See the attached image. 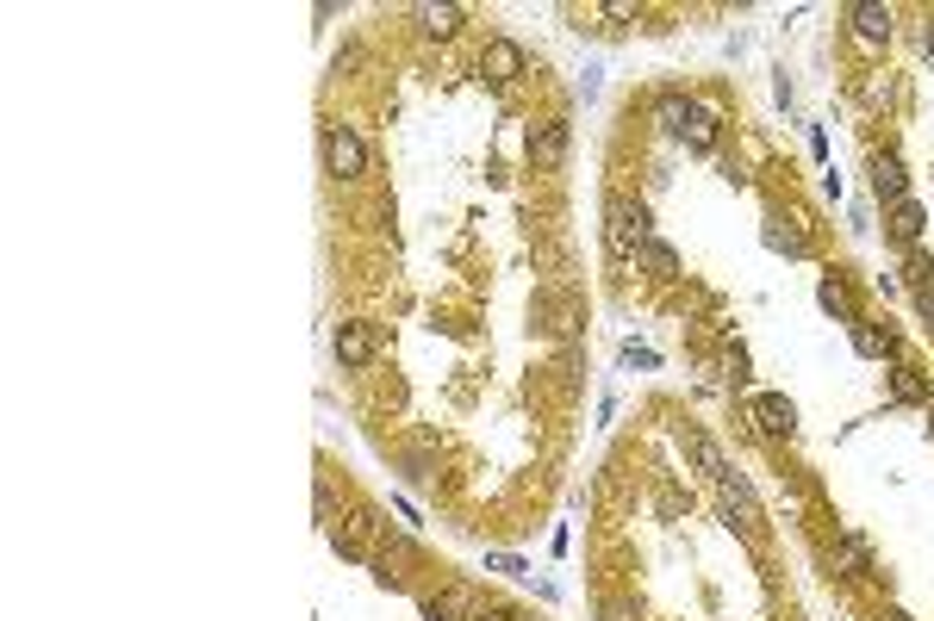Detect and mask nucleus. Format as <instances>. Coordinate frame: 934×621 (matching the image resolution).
<instances>
[{
    "label": "nucleus",
    "mask_w": 934,
    "mask_h": 621,
    "mask_svg": "<svg viewBox=\"0 0 934 621\" xmlns=\"http://www.w3.org/2000/svg\"><path fill=\"white\" fill-rule=\"evenodd\" d=\"M649 236H654V217H649V205H642V200H611V205H604V248H611V262L630 267Z\"/></svg>",
    "instance_id": "f257e3e1"
},
{
    "label": "nucleus",
    "mask_w": 934,
    "mask_h": 621,
    "mask_svg": "<svg viewBox=\"0 0 934 621\" xmlns=\"http://www.w3.org/2000/svg\"><path fill=\"white\" fill-rule=\"evenodd\" d=\"M716 510H723L729 528H742L747 541L766 535V510H761V497H754V485H747L742 472H723V479H716Z\"/></svg>",
    "instance_id": "f03ea898"
},
{
    "label": "nucleus",
    "mask_w": 934,
    "mask_h": 621,
    "mask_svg": "<svg viewBox=\"0 0 934 621\" xmlns=\"http://www.w3.org/2000/svg\"><path fill=\"white\" fill-rule=\"evenodd\" d=\"M318 150H324V174L331 181H362L368 174V150L355 138V124H324L318 131Z\"/></svg>",
    "instance_id": "7ed1b4c3"
},
{
    "label": "nucleus",
    "mask_w": 934,
    "mask_h": 621,
    "mask_svg": "<svg viewBox=\"0 0 934 621\" xmlns=\"http://www.w3.org/2000/svg\"><path fill=\"white\" fill-rule=\"evenodd\" d=\"M747 423L761 435H779V441H792L797 435V404L785 391H761V398H747Z\"/></svg>",
    "instance_id": "20e7f679"
},
{
    "label": "nucleus",
    "mask_w": 934,
    "mask_h": 621,
    "mask_svg": "<svg viewBox=\"0 0 934 621\" xmlns=\"http://www.w3.org/2000/svg\"><path fill=\"white\" fill-rule=\"evenodd\" d=\"M568 150H573V131H568V119L530 124V162H536V169H561V162H568Z\"/></svg>",
    "instance_id": "39448f33"
},
{
    "label": "nucleus",
    "mask_w": 934,
    "mask_h": 621,
    "mask_svg": "<svg viewBox=\"0 0 934 621\" xmlns=\"http://www.w3.org/2000/svg\"><path fill=\"white\" fill-rule=\"evenodd\" d=\"M872 200H878V205H903V200H910V174H903V155L897 150L872 155Z\"/></svg>",
    "instance_id": "423d86ee"
},
{
    "label": "nucleus",
    "mask_w": 934,
    "mask_h": 621,
    "mask_svg": "<svg viewBox=\"0 0 934 621\" xmlns=\"http://www.w3.org/2000/svg\"><path fill=\"white\" fill-rule=\"evenodd\" d=\"M374 535H381V522H374V510H355L349 522H337V553L343 559H374Z\"/></svg>",
    "instance_id": "0eeeda50"
},
{
    "label": "nucleus",
    "mask_w": 934,
    "mask_h": 621,
    "mask_svg": "<svg viewBox=\"0 0 934 621\" xmlns=\"http://www.w3.org/2000/svg\"><path fill=\"white\" fill-rule=\"evenodd\" d=\"M424 621H474L480 615V603H474V590L468 584H449V590H436V597H424Z\"/></svg>",
    "instance_id": "6e6552de"
},
{
    "label": "nucleus",
    "mask_w": 934,
    "mask_h": 621,
    "mask_svg": "<svg viewBox=\"0 0 934 621\" xmlns=\"http://www.w3.org/2000/svg\"><path fill=\"white\" fill-rule=\"evenodd\" d=\"M847 342H854V355H860V360H903V342L891 336V329L866 324V317H860V324L847 329Z\"/></svg>",
    "instance_id": "1a4fd4ad"
},
{
    "label": "nucleus",
    "mask_w": 934,
    "mask_h": 621,
    "mask_svg": "<svg viewBox=\"0 0 934 621\" xmlns=\"http://www.w3.org/2000/svg\"><path fill=\"white\" fill-rule=\"evenodd\" d=\"M828 572H841V578H866V572H872V547H866V535L841 528L835 553H828Z\"/></svg>",
    "instance_id": "9d476101"
},
{
    "label": "nucleus",
    "mask_w": 934,
    "mask_h": 621,
    "mask_svg": "<svg viewBox=\"0 0 934 621\" xmlns=\"http://www.w3.org/2000/svg\"><path fill=\"white\" fill-rule=\"evenodd\" d=\"M685 460H692V472H697V479H711V485L729 472L723 448H716V441H711L704 429H685Z\"/></svg>",
    "instance_id": "9b49d317"
},
{
    "label": "nucleus",
    "mask_w": 934,
    "mask_h": 621,
    "mask_svg": "<svg viewBox=\"0 0 934 621\" xmlns=\"http://www.w3.org/2000/svg\"><path fill=\"white\" fill-rule=\"evenodd\" d=\"M337 360L362 373L374 360V324H337Z\"/></svg>",
    "instance_id": "f8f14e48"
},
{
    "label": "nucleus",
    "mask_w": 934,
    "mask_h": 621,
    "mask_svg": "<svg viewBox=\"0 0 934 621\" xmlns=\"http://www.w3.org/2000/svg\"><path fill=\"white\" fill-rule=\"evenodd\" d=\"M816 305H823L828 317H835V324H847V329L860 324V310H854V293H847V279H841V274H823V279H816Z\"/></svg>",
    "instance_id": "ddd939ff"
},
{
    "label": "nucleus",
    "mask_w": 934,
    "mask_h": 621,
    "mask_svg": "<svg viewBox=\"0 0 934 621\" xmlns=\"http://www.w3.org/2000/svg\"><path fill=\"white\" fill-rule=\"evenodd\" d=\"M480 69H486L492 81H518L523 69H530V57H523V50L511 44V38H492V44H486V57H480Z\"/></svg>",
    "instance_id": "4468645a"
},
{
    "label": "nucleus",
    "mask_w": 934,
    "mask_h": 621,
    "mask_svg": "<svg viewBox=\"0 0 934 621\" xmlns=\"http://www.w3.org/2000/svg\"><path fill=\"white\" fill-rule=\"evenodd\" d=\"M847 26H854L866 44H885L891 38V7H878V0H854V7H847Z\"/></svg>",
    "instance_id": "2eb2a0df"
},
{
    "label": "nucleus",
    "mask_w": 934,
    "mask_h": 621,
    "mask_svg": "<svg viewBox=\"0 0 934 621\" xmlns=\"http://www.w3.org/2000/svg\"><path fill=\"white\" fill-rule=\"evenodd\" d=\"M891 243H903V248H922V231H928V212H922L916 200H903V205H891Z\"/></svg>",
    "instance_id": "dca6fc26"
},
{
    "label": "nucleus",
    "mask_w": 934,
    "mask_h": 621,
    "mask_svg": "<svg viewBox=\"0 0 934 621\" xmlns=\"http://www.w3.org/2000/svg\"><path fill=\"white\" fill-rule=\"evenodd\" d=\"M412 19H418L424 38H455V31H461V7H455V0H424Z\"/></svg>",
    "instance_id": "f3484780"
},
{
    "label": "nucleus",
    "mask_w": 934,
    "mask_h": 621,
    "mask_svg": "<svg viewBox=\"0 0 934 621\" xmlns=\"http://www.w3.org/2000/svg\"><path fill=\"white\" fill-rule=\"evenodd\" d=\"M692 106H697V100H685V93L666 88L661 100H654V124H661L666 138H685V124H692Z\"/></svg>",
    "instance_id": "a211bd4d"
},
{
    "label": "nucleus",
    "mask_w": 934,
    "mask_h": 621,
    "mask_svg": "<svg viewBox=\"0 0 934 621\" xmlns=\"http://www.w3.org/2000/svg\"><path fill=\"white\" fill-rule=\"evenodd\" d=\"M635 267H642V274H654V279H673V274H680V248L666 243V236H649V243H642V255H635Z\"/></svg>",
    "instance_id": "6ab92c4d"
},
{
    "label": "nucleus",
    "mask_w": 934,
    "mask_h": 621,
    "mask_svg": "<svg viewBox=\"0 0 934 621\" xmlns=\"http://www.w3.org/2000/svg\"><path fill=\"white\" fill-rule=\"evenodd\" d=\"M716 106H704V100H697L692 106V124H685V150H697V155H716Z\"/></svg>",
    "instance_id": "aec40b11"
},
{
    "label": "nucleus",
    "mask_w": 934,
    "mask_h": 621,
    "mask_svg": "<svg viewBox=\"0 0 934 621\" xmlns=\"http://www.w3.org/2000/svg\"><path fill=\"white\" fill-rule=\"evenodd\" d=\"M891 398L897 404H928V379L910 360H891Z\"/></svg>",
    "instance_id": "412c9836"
},
{
    "label": "nucleus",
    "mask_w": 934,
    "mask_h": 621,
    "mask_svg": "<svg viewBox=\"0 0 934 621\" xmlns=\"http://www.w3.org/2000/svg\"><path fill=\"white\" fill-rule=\"evenodd\" d=\"M903 274H910V286L934 279V255H928V248H910V255H903Z\"/></svg>",
    "instance_id": "4be33fe9"
},
{
    "label": "nucleus",
    "mask_w": 934,
    "mask_h": 621,
    "mask_svg": "<svg viewBox=\"0 0 934 621\" xmlns=\"http://www.w3.org/2000/svg\"><path fill=\"white\" fill-rule=\"evenodd\" d=\"M654 510H661L666 522H680V516H685V497L673 491V485H661V497H654Z\"/></svg>",
    "instance_id": "5701e85b"
},
{
    "label": "nucleus",
    "mask_w": 934,
    "mask_h": 621,
    "mask_svg": "<svg viewBox=\"0 0 934 621\" xmlns=\"http://www.w3.org/2000/svg\"><path fill=\"white\" fill-rule=\"evenodd\" d=\"M766 248H785V255H804V236H797V231H766Z\"/></svg>",
    "instance_id": "b1692460"
},
{
    "label": "nucleus",
    "mask_w": 934,
    "mask_h": 621,
    "mask_svg": "<svg viewBox=\"0 0 934 621\" xmlns=\"http://www.w3.org/2000/svg\"><path fill=\"white\" fill-rule=\"evenodd\" d=\"M486 566H492V572H511V578H530V566H523V559H511V553H492Z\"/></svg>",
    "instance_id": "393cba45"
},
{
    "label": "nucleus",
    "mask_w": 934,
    "mask_h": 621,
    "mask_svg": "<svg viewBox=\"0 0 934 621\" xmlns=\"http://www.w3.org/2000/svg\"><path fill=\"white\" fill-rule=\"evenodd\" d=\"M916 293V305H922V317H934V279H922V286H910Z\"/></svg>",
    "instance_id": "a878e982"
},
{
    "label": "nucleus",
    "mask_w": 934,
    "mask_h": 621,
    "mask_svg": "<svg viewBox=\"0 0 934 621\" xmlns=\"http://www.w3.org/2000/svg\"><path fill=\"white\" fill-rule=\"evenodd\" d=\"M599 621H635V609H630V603H604Z\"/></svg>",
    "instance_id": "bb28decb"
},
{
    "label": "nucleus",
    "mask_w": 934,
    "mask_h": 621,
    "mask_svg": "<svg viewBox=\"0 0 934 621\" xmlns=\"http://www.w3.org/2000/svg\"><path fill=\"white\" fill-rule=\"evenodd\" d=\"M872 621H910V615H903V609H878Z\"/></svg>",
    "instance_id": "cd10ccee"
},
{
    "label": "nucleus",
    "mask_w": 934,
    "mask_h": 621,
    "mask_svg": "<svg viewBox=\"0 0 934 621\" xmlns=\"http://www.w3.org/2000/svg\"><path fill=\"white\" fill-rule=\"evenodd\" d=\"M922 50H928V62H934V19H928V31H922Z\"/></svg>",
    "instance_id": "c85d7f7f"
},
{
    "label": "nucleus",
    "mask_w": 934,
    "mask_h": 621,
    "mask_svg": "<svg viewBox=\"0 0 934 621\" xmlns=\"http://www.w3.org/2000/svg\"><path fill=\"white\" fill-rule=\"evenodd\" d=\"M928 324H934V317H928Z\"/></svg>",
    "instance_id": "c756f323"
}]
</instances>
